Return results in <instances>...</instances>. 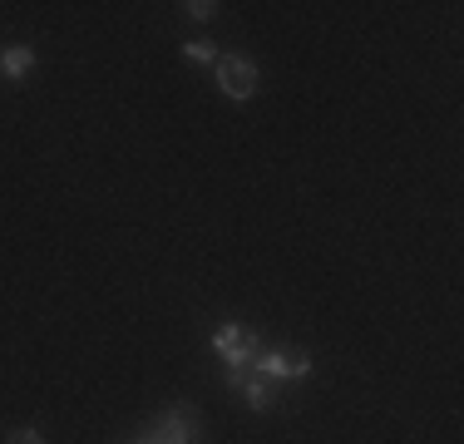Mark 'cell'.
<instances>
[{"mask_svg": "<svg viewBox=\"0 0 464 444\" xmlns=\"http://www.w3.org/2000/svg\"><path fill=\"white\" fill-rule=\"evenodd\" d=\"M213 351L227 361V385L237 391V385H242V375L252 371V361H257L262 341L252 336V331L242 326V321H223V326L213 331Z\"/></svg>", "mask_w": 464, "mask_h": 444, "instance_id": "obj_1", "label": "cell"}, {"mask_svg": "<svg viewBox=\"0 0 464 444\" xmlns=\"http://www.w3.org/2000/svg\"><path fill=\"white\" fill-rule=\"evenodd\" d=\"M213 74H218L223 99H232V104H247V99L257 94V64L242 60V54H218Z\"/></svg>", "mask_w": 464, "mask_h": 444, "instance_id": "obj_2", "label": "cell"}, {"mask_svg": "<svg viewBox=\"0 0 464 444\" xmlns=\"http://www.w3.org/2000/svg\"><path fill=\"white\" fill-rule=\"evenodd\" d=\"M312 365L316 361L306 351H272V346H262L257 361H252V371L282 385V381H306V375H312Z\"/></svg>", "mask_w": 464, "mask_h": 444, "instance_id": "obj_3", "label": "cell"}, {"mask_svg": "<svg viewBox=\"0 0 464 444\" xmlns=\"http://www.w3.org/2000/svg\"><path fill=\"white\" fill-rule=\"evenodd\" d=\"M198 425H203V420H198L188 405H169L159 420H153V430L143 439H149V444H193L198 439Z\"/></svg>", "mask_w": 464, "mask_h": 444, "instance_id": "obj_4", "label": "cell"}, {"mask_svg": "<svg viewBox=\"0 0 464 444\" xmlns=\"http://www.w3.org/2000/svg\"><path fill=\"white\" fill-rule=\"evenodd\" d=\"M237 391H242V400H247L252 410H272V405H277V381H267V375H257V371L242 375Z\"/></svg>", "mask_w": 464, "mask_h": 444, "instance_id": "obj_5", "label": "cell"}, {"mask_svg": "<svg viewBox=\"0 0 464 444\" xmlns=\"http://www.w3.org/2000/svg\"><path fill=\"white\" fill-rule=\"evenodd\" d=\"M0 70H5L10 80H25V74L35 70V50H30V44H5V50H0Z\"/></svg>", "mask_w": 464, "mask_h": 444, "instance_id": "obj_6", "label": "cell"}, {"mask_svg": "<svg viewBox=\"0 0 464 444\" xmlns=\"http://www.w3.org/2000/svg\"><path fill=\"white\" fill-rule=\"evenodd\" d=\"M183 60H193V64H218V44H213V40H188V44H183Z\"/></svg>", "mask_w": 464, "mask_h": 444, "instance_id": "obj_7", "label": "cell"}, {"mask_svg": "<svg viewBox=\"0 0 464 444\" xmlns=\"http://www.w3.org/2000/svg\"><path fill=\"white\" fill-rule=\"evenodd\" d=\"M183 15H188V20H213V15H218V0H188Z\"/></svg>", "mask_w": 464, "mask_h": 444, "instance_id": "obj_8", "label": "cell"}, {"mask_svg": "<svg viewBox=\"0 0 464 444\" xmlns=\"http://www.w3.org/2000/svg\"><path fill=\"white\" fill-rule=\"evenodd\" d=\"M10 444H45V439H40V430H15Z\"/></svg>", "mask_w": 464, "mask_h": 444, "instance_id": "obj_9", "label": "cell"}, {"mask_svg": "<svg viewBox=\"0 0 464 444\" xmlns=\"http://www.w3.org/2000/svg\"><path fill=\"white\" fill-rule=\"evenodd\" d=\"M134 444H149V439H143V435H139V439H134Z\"/></svg>", "mask_w": 464, "mask_h": 444, "instance_id": "obj_10", "label": "cell"}]
</instances>
